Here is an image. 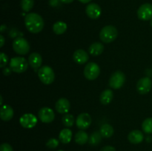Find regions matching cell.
Instances as JSON below:
<instances>
[{"mask_svg": "<svg viewBox=\"0 0 152 151\" xmlns=\"http://www.w3.org/2000/svg\"><path fill=\"white\" fill-rule=\"evenodd\" d=\"M25 24L28 31L32 33H38L44 28L45 22L40 15L36 13H30L25 18Z\"/></svg>", "mask_w": 152, "mask_h": 151, "instance_id": "6da1fadb", "label": "cell"}, {"mask_svg": "<svg viewBox=\"0 0 152 151\" xmlns=\"http://www.w3.org/2000/svg\"><path fill=\"white\" fill-rule=\"evenodd\" d=\"M118 30L113 25H107L101 30L99 33V38L103 42L111 43L117 38Z\"/></svg>", "mask_w": 152, "mask_h": 151, "instance_id": "7a4b0ae2", "label": "cell"}, {"mask_svg": "<svg viewBox=\"0 0 152 151\" xmlns=\"http://www.w3.org/2000/svg\"><path fill=\"white\" fill-rule=\"evenodd\" d=\"M9 65H10V70L13 72L22 73L27 70L29 63L25 58L16 56V57L12 58Z\"/></svg>", "mask_w": 152, "mask_h": 151, "instance_id": "3957f363", "label": "cell"}, {"mask_svg": "<svg viewBox=\"0 0 152 151\" xmlns=\"http://www.w3.org/2000/svg\"><path fill=\"white\" fill-rule=\"evenodd\" d=\"M38 76L40 81L45 84H50L54 81V72L50 67L47 65L42 66L39 69Z\"/></svg>", "mask_w": 152, "mask_h": 151, "instance_id": "277c9868", "label": "cell"}, {"mask_svg": "<svg viewBox=\"0 0 152 151\" xmlns=\"http://www.w3.org/2000/svg\"><path fill=\"white\" fill-rule=\"evenodd\" d=\"M13 48L18 54L25 55L29 52L30 44L25 38L22 37H17L13 40Z\"/></svg>", "mask_w": 152, "mask_h": 151, "instance_id": "5b68a950", "label": "cell"}, {"mask_svg": "<svg viewBox=\"0 0 152 151\" xmlns=\"http://www.w3.org/2000/svg\"><path fill=\"white\" fill-rule=\"evenodd\" d=\"M126 81V76L122 71L117 70L111 76L109 79V86L113 89L121 88Z\"/></svg>", "mask_w": 152, "mask_h": 151, "instance_id": "8992f818", "label": "cell"}, {"mask_svg": "<svg viewBox=\"0 0 152 151\" xmlns=\"http://www.w3.org/2000/svg\"><path fill=\"white\" fill-rule=\"evenodd\" d=\"M100 73V68L97 64L90 62L87 64L84 69V76L87 79L92 81L97 78Z\"/></svg>", "mask_w": 152, "mask_h": 151, "instance_id": "52a82bcc", "label": "cell"}, {"mask_svg": "<svg viewBox=\"0 0 152 151\" xmlns=\"http://www.w3.org/2000/svg\"><path fill=\"white\" fill-rule=\"evenodd\" d=\"M137 16L140 20L148 21L152 19V4L145 3L142 4L137 10Z\"/></svg>", "mask_w": 152, "mask_h": 151, "instance_id": "ba28073f", "label": "cell"}, {"mask_svg": "<svg viewBox=\"0 0 152 151\" xmlns=\"http://www.w3.org/2000/svg\"><path fill=\"white\" fill-rule=\"evenodd\" d=\"M152 87V81L148 77H143L137 81V90L140 94H146Z\"/></svg>", "mask_w": 152, "mask_h": 151, "instance_id": "9c48e42d", "label": "cell"}, {"mask_svg": "<svg viewBox=\"0 0 152 151\" xmlns=\"http://www.w3.org/2000/svg\"><path fill=\"white\" fill-rule=\"evenodd\" d=\"M19 122L21 125L25 128L31 129L36 126L37 123V118L34 114L25 113L21 116Z\"/></svg>", "mask_w": 152, "mask_h": 151, "instance_id": "30bf717a", "label": "cell"}, {"mask_svg": "<svg viewBox=\"0 0 152 151\" xmlns=\"http://www.w3.org/2000/svg\"><path fill=\"white\" fill-rule=\"evenodd\" d=\"M77 127L82 130H86L91 124V117L87 113H83L78 115L76 121Z\"/></svg>", "mask_w": 152, "mask_h": 151, "instance_id": "8fae6325", "label": "cell"}, {"mask_svg": "<svg viewBox=\"0 0 152 151\" xmlns=\"http://www.w3.org/2000/svg\"><path fill=\"white\" fill-rule=\"evenodd\" d=\"M39 118L43 123H50L55 118V114L53 110L49 107H42L39 111Z\"/></svg>", "mask_w": 152, "mask_h": 151, "instance_id": "7c38bea8", "label": "cell"}, {"mask_svg": "<svg viewBox=\"0 0 152 151\" xmlns=\"http://www.w3.org/2000/svg\"><path fill=\"white\" fill-rule=\"evenodd\" d=\"M86 12L87 16L92 19H96L100 16L102 10L99 4L96 3H91L86 7Z\"/></svg>", "mask_w": 152, "mask_h": 151, "instance_id": "4fadbf2b", "label": "cell"}, {"mask_svg": "<svg viewBox=\"0 0 152 151\" xmlns=\"http://www.w3.org/2000/svg\"><path fill=\"white\" fill-rule=\"evenodd\" d=\"M42 56L38 53H32L28 57V63L35 71L39 70L42 65Z\"/></svg>", "mask_w": 152, "mask_h": 151, "instance_id": "5bb4252c", "label": "cell"}, {"mask_svg": "<svg viewBox=\"0 0 152 151\" xmlns=\"http://www.w3.org/2000/svg\"><path fill=\"white\" fill-rule=\"evenodd\" d=\"M55 108H56V110L59 113H67L71 109V104L67 99L61 98L56 102Z\"/></svg>", "mask_w": 152, "mask_h": 151, "instance_id": "9a60e30c", "label": "cell"}, {"mask_svg": "<svg viewBox=\"0 0 152 151\" xmlns=\"http://www.w3.org/2000/svg\"><path fill=\"white\" fill-rule=\"evenodd\" d=\"M88 54L87 52L82 49L77 50L73 55V59H74V62L79 65H83V64L86 63L88 60Z\"/></svg>", "mask_w": 152, "mask_h": 151, "instance_id": "2e32d148", "label": "cell"}, {"mask_svg": "<svg viewBox=\"0 0 152 151\" xmlns=\"http://www.w3.org/2000/svg\"><path fill=\"white\" fill-rule=\"evenodd\" d=\"M128 139L131 143L134 144H137L141 143L144 139V136L142 132L140 130H134L130 132L128 136Z\"/></svg>", "mask_w": 152, "mask_h": 151, "instance_id": "e0dca14e", "label": "cell"}, {"mask_svg": "<svg viewBox=\"0 0 152 151\" xmlns=\"http://www.w3.org/2000/svg\"><path fill=\"white\" fill-rule=\"evenodd\" d=\"M0 116L3 121H9L13 116V110L10 105H4L1 107Z\"/></svg>", "mask_w": 152, "mask_h": 151, "instance_id": "ac0fdd59", "label": "cell"}, {"mask_svg": "<svg viewBox=\"0 0 152 151\" xmlns=\"http://www.w3.org/2000/svg\"><path fill=\"white\" fill-rule=\"evenodd\" d=\"M104 50V45L100 42H94L89 47L88 52L91 56H97L102 54Z\"/></svg>", "mask_w": 152, "mask_h": 151, "instance_id": "d6986e66", "label": "cell"}, {"mask_svg": "<svg viewBox=\"0 0 152 151\" xmlns=\"http://www.w3.org/2000/svg\"><path fill=\"white\" fill-rule=\"evenodd\" d=\"M113 96H114V94H113L112 90L111 89H107L101 93L99 100L102 105H107L111 103L113 99Z\"/></svg>", "mask_w": 152, "mask_h": 151, "instance_id": "ffe728a7", "label": "cell"}, {"mask_svg": "<svg viewBox=\"0 0 152 151\" xmlns=\"http://www.w3.org/2000/svg\"><path fill=\"white\" fill-rule=\"evenodd\" d=\"M71 138H72V132L70 129H63L59 133V139L62 143H69L71 141Z\"/></svg>", "mask_w": 152, "mask_h": 151, "instance_id": "44dd1931", "label": "cell"}, {"mask_svg": "<svg viewBox=\"0 0 152 151\" xmlns=\"http://www.w3.org/2000/svg\"><path fill=\"white\" fill-rule=\"evenodd\" d=\"M89 140L88 135L84 130H80V131L77 132L75 135V142L78 144L83 145L87 143Z\"/></svg>", "mask_w": 152, "mask_h": 151, "instance_id": "7402d4cb", "label": "cell"}, {"mask_svg": "<svg viewBox=\"0 0 152 151\" xmlns=\"http://www.w3.org/2000/svg\"><path fill=\"white\" fill-rule=\"evenodd\" d=\"M101 135L104 138H110L114 134V128L109 124H104L101 126L99 130Z\"/></svg>", "mask_w": 152, "mask_h": 151, "instance_id": "603a6c76", "label": "cell"}, {"mask_svg": "<svg viewBox=\"0 0 152 151\" xmlns=\"http://www.w3.org/2000/svg\"><path fill=\"white\" fill-rule=\"evenodd\" d=\"M67 30V25L63 22H56L53 25V30L56 35L63 34Z\"/></svg>", "mask_w": 152, "mask_h": 151, "instance_id": "cb8c5ba5", "label": "cell"}, {"mask_svg": "<svg viewBox=\"0 0 152 151\" xmlns=\"http://www.w3.org/2000/svg\"><path fill=\"white\" fill-rule=\"evenodd\" d=\"M102 135H101L100 132H94L89 137V144L92 146H96L100 143L101 140H102Z\"/></svg>", "mask_w": 152, "mask_h": 151, "instance_id": "d4e9b609", "label": "cell"}, {"mask_svg": "<svg viewBox=\"0 0 152 151\" xmlns=\"http://www.w3.org/2000/svg\"><path fill=\"white\" fill-rule=\"evenodd\" d=\"M142 129L147 134L152 133V118H148L143 121L142 124Z\"/></svg>", "mask_w": 152, "mask_h": 151, "instance_id": "484cf974", "label": "cell"}, {"mask_svg": "<svg viewBox=\"0 0 152 151\" xmlns=\"http://www.w3.org/2000/svg\"><path fill=\"white\" fill-rule=\"evenodd\" d=\"M62 121L64 125L67 127H72L74 124V115L71 114H65L62 118Z\"/></svg>", "mask_w": 152, "mask_h": 151, "instance_id": "4316f807", "label": "cell"}, {"mask_svg": "<svg viewBox=\"0 0 152 151\" xmlns=\"http://www.w3.org/2000/svg\"><path fill=\"white\" fill-rule=\"evenodd\" d=\"M34 0H22L21 7L25 12H29L34 7Z\"/></svg>", "mask_w": 152, "mask_h": 151, "instance_id": "83f0119b", "label": "cell"}, {"mask_svg": "<svg viewBox=\"0 0 152 151\" xmlns=\"http://www.w3.org/2000/svg\"><path fill=\"white\" fill-rule=\"evenodd\" d=\"M59 145V141L56 139H50L46 143V146L50 149H55Z\"/></svg>", "mask_w": 152, "mask_h": 151, "instance_id": "f1b7e54d", "label": "cell"}, {"mask_svg": "<svg viewBox=\"0 0 152 151\" xmlns=\"http://www.w3.org/2000/svg\"><path fill=\"white\" fill-rule=\"evenodd\" d=\"M8 58L7 56L4 53H1L0 54V68H4L7 63Z\"/></svg>", "mask_w": 152, "mask_h": 151, "instance_id": "f546056e", "label": "cell"}, {"mask_svg": "<svg viewBox=\"0 0 152 151\" xmlns=\"http://www.w3.org/2000/svg\"><path fill=\"white\" fill-rule=\"evenodd\" d=\"M0 151H13V147L9 144L3 143L0 146Z\"/></svg>", "mask_w": 152, "mask_h": 151, "instance_id": "4dcf8cb0", "label": "cell"}, {"mask_svg": "<svg viewBox=\"0 0 152 151\" xmlns=\"http://www.w3.org/2000/svg\"><path fill=\"white\" fill-rule=\"evenodd\" d=\"M99 151H116V150L112 146H105L102 148H101Z\"/></svg>", "mask_w": 152, "mask_h": 151, "instance_id": "1f68e13d", "label": "cell"}, {"mask_svg": "<svg viewBox=\"0 0 152 151\" xmlns=\"http://www.w3.org/2000/svg\"><path fill=\"white\" fill-rule=\"evenodd\" d=\"M11 70H10V68H4V70H3V73H4V76H10V73H11Z\"/></svg>", "mask_w": 152, "mask_h": 151, "instance_id": "d6a6232c", "label": "cell"}, {"mask_svg": "<svg viewBox=\"0 0 152 151\" xmlns=\"http://www.w3.org/2000/svg\"><path fill=\"white\" fill-rule=\"evenodd\" d=\"M50 4L52 7H56L59 4V0H50Z\"/></svg>", "mask_w": 152, "mask_h": 151, "instance_id": "836d02e7", "label": "cell"}, {"mask_svg": "<svg viewBox=\"0 0 152 151\" xmlns=\"http://www.w3.org/2000/svg\"><path fill=\"white\" fill-rule=\"evenodd\" d=\"M0 41H1V44H0V47H2L4 44V38L2 35L0 36Z\"/></svg>", "mask_w": 152, "mask_h": 151, "instance_id": "e575fe53", "label": "cell"}, {"mask_svg": "<svg viewBox=\"0 0 152 151\" xmlns=\"http://www.w3.org/2000/svg\"><path fill=\"white\" fill-rule=\"evenodd\" d=\"M59 1L62 3H65V4H70V3L73 2L74 0H59Z\"/></svg>", "mask_w": 152, "mask_h": 151, "instance_id": "d590c367", "label": "cell"}, {"mask_svg": "<svg viewBox=\"0 0 152 151\" xmlns=\"http://www.w3.org/2000/svg\"><path fill=\"white\" fill-rule=\"evenodd\" d=\"M79 1L81 3H83V4H87V3H89L92 0H79Z\"/></svg>", "mask_w": 152, "mask_h": 151, "instance_id": "8d00e7d4", "label": "cell"}, {"mask_svg": "<svg viewBox=\"0 0 152 151\" xmlns=\"http://www.w3.org/2000/svg\"><path fill=\"white\" fill-rule=\"evenodd\" d=\"M6 30V25H1V28H0V30H1V32L3 33L4 30Z\"/></svg>", "mask_w": 152, "mask_h": 151, "instance_id": "74e56055", "label": "cell"}, {"mask_svg": "<svg viewBox=\"0 0 152 151\" xmlns=\"http://www.w3.org/2000/svg\"><path fill=\"white\" fill-rule=\"evenodd\" d=\"M2 101H3V99H2V96H0V105H1V106H2Z\"/></svg>", "mask_w": 152, "mask_h": 151, "instance_id": "f35d334b", "label": "cell"}, {"mask_svg": "<svg viewBox=\"0 0 152 151\" xmlns=\"http://www.w3.org/2000/svg\"><path fill=\"white\" fill-rule=\"evenodd\" d=\"M150 25H151V26L152 27V19L151 20V22H150Z\"/></svg>", "mask_w": 152, "mask_h": 151, "instance_id": "ab89813d", "label": "cell"}, {"mask_svg": "<svg viewBox=\"0 0 152 151\" xmlns=\"http://www.w3.org/2000/svg\"><path fill=\"white\" fill-rule=\"evenodd\" d=\"M59 151H62V150H59Z\"/></svg>", "mask_w": 152, "mask_h": 151, "instance_id": "60d3db41", "label": "cell"}]
</instances>
